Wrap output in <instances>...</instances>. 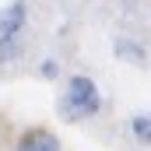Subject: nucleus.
I'll use <instances>...</instances> for the list:
<instances>
[{
	"label": "nucleus",
	"instance_id": "4",
	"mask_svg": "<svg viewBox=\"0 0 151 151\" xmlns=\"http://www.w3.org/2000/svg\"><path fill=\"white\" fill-rule=\"evenodd\" d=\"M130 130H134V137H137L141 144H151V116L148 113L134 116V119H130Z\"/></svg>",
	"mask_w": 151,
	"mask_h": 151
},
{
	"label": "nucleus",
	"instance_id": "1",
	"mask_svg": "<svg viewBox=\"0 0 151 151\" xmlns=\"http://www.w3.org/2000/svg\"><path fill=\"white\" fill-rule=\"evenodd\" d=\"M102 109V95L95 88V81L84 74H74L67 81V91L60 99V116L63 119H88Z\"/></svg>",
	"mask_w": 151,
	"mask_h": 151
},
{
	"label": "nucleus",
	"instance_id": "2",
	"mask_svg": "<svg viewBox=\"0 0 151 151\" xmlns=\"http://www.w3.org/2000/svg\"><path fill=\"white\" fill-rule=\"evenodd\" d=\"M25 25V0H14L0 11V39H18Z\"/></svg>",
	"mask_w": 151,
	"mask_h": 151
},
{
	"label": "nucleus",
	"instance_id": "3",
	"mask_svg": "<svg viewBox=\"0 0 151 151\" xmlns=\"http://www.w3.org/2000/svg\"><path fill=\"white\" fill-rule=\"evenodd\" d=\"M14 151H60V141L49 134V130H28Z\"/></svg>",
	"mask_w": 151,
	"mask_h": 151
},
{
	"label": "nucleus",
	"instance_id": "6",
	"mask_svg": "<svg viewBox=\"0 0 151 151\" xmlns=\"http://www.w3.org/2000/svg\"><path fill=\"white\" fill-rule=\"evenodd\" d=\"M18 53H21V39H0V63L14 60Z\"/></svg>",
	"mask_w": 151,
	"mask_h": 151
},
{
	"label": "nucleus",
	"instance_id": "5",
	"mask_svg": "<svg viewBox=\"0 0 151 151\" xmlns=\"http://www.w3.org/2000/svg\"><path fill=\"white\" fill-rule=\"evenodd\" d=\"M116 53L123 56V60H134V63H144L148 56H144V49L137 46V42H127V39H119L116 42Z\"/></svg>",
	"mask_w": 151,
	"mask_h": 151
},
{
	"label": "nucleus",
	"instance_id": "7",
	"mask_svg": "<svg viewBox=\"0 0 151 151\" xmlns=\"http://www.w3.org/2000/svg\"><path fill=\"white\" fill-rule=\"evenodd\" d=\"M39 74H42V77H49V81H53V77L60 74V63H56V60H42V67H39Z\"/></svg>",
	"mask_w": 151,
	"mask_h": 151
}]
</instances>
